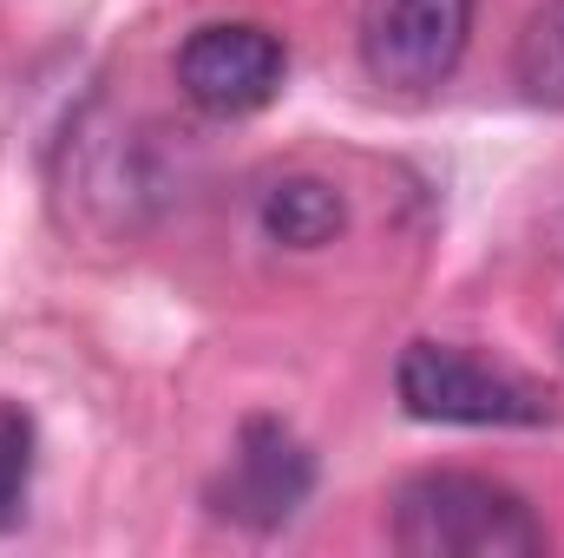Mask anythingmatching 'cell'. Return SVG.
<instances>
[{
  "mask_svg": "<svg viewBox=\"0 0 564 558\" xmlns=\"http://www.w3.org/2000/svg\"><path fill=\"white\" fill-rule=\"evenodd\" d=\"M388 533L414 558H532L552 546L545 519L486 473H414L394 493Z\"/></svg>",
  "mask_w": 564,
  "mask_h": 558,
  "instance_id": "6da1fadb",
  "label": "cell"
},
{
  "mask_svg": "<svg viewBox=\"0 0 564 558\" xmlns=\"http://www.w3.org/2000/svg\"><path fill=\"white\" fill-rule=\"evenodd\" d=\"M394 388H401V408L414 420H440V427H539L552 415V401L506 375V368H486L473 362L466 348H446V342H414L394 368Z\"/></svg>",
  "mask_w": 564,
  "mask_h": 558,
  "instance_id": "7a4b0ae2",
  "label": "cell"
},
{
  "mask_svg": "<svg viewBox=\"0 0 564 558\" xmlns=\"http://www.w3.org/2000/svg\"><path fill=\"white\" fill-rule=\"evenodd\" d=\"M289 53L257 20H210L177 46V93L210 119H250L282 93Z\"/></svg>",
  "mask_w": 564,
  "mask_h": 558,
  "instance_id": "3957f363",
  "label": "cell"
},
{
  "mask_svg": "<svg viewBox=\"0 0 564 558\" xmlns=\"http://www.w3.org/2000/svg\"><path fill=\"white\" fill-rule=\"evenodd\" d=\"M473 40V0H375L361 20V66L375 86L433 93Z\"/></svg>",
  "mask_w": 564,
  "mask_h": 558,
  "instance_id": "277c9868",
  "label": "cell"
},
{
  "mask_svg": "<svg viewBox=\"0 0 564 558\" xmlns=\"http://www.w3.org/2000/svg\"><path fill=\"white\" fill-rule=\"evenodd\" d=\"M308 486H315L308 447H302L282 420H250V427L237 433V453H230L224 480L210 486V506H217V519H230V526L276 533V526H289V519L302 513Z\"/></svg>",
  "mask_w": 564,
  "mask_h": 558,
  "instance_id": "5b68a950",
  "label": "cell"
},
{
  "mask_svg": "<svg viewBox=\"0 0 564 558\" xmlns=\"http://www.w3.org/2000/svg\"><path fill=\"white\" fill-rule=\"evenodd\" d=\"M263 230L289 250H322L348 230V204L322 178H282L263 191Z\"/></svg>",
  "mask_w": 564,
  "mask_h": 558,
  "instance_id": "8992f818",
  "label": "cell"
},
{
  "mask_svg": "<svg viewBox=\"0 0 564 558\" xmlns=\"http://www.w3.org/2000/svg\"><path fill=\"white\" fill-rule=\"evenodd\" d=\"M512 73L525 86L532 106L564 112V0H539L525 33H519V53H512Z\"/></svg>",
  "mask_w": 564,
  "mask_h": 558,
  "instance_id": "52a82bcc",
  "label": "cell"
},
{
  "mask_svg": "<svg viewBox=\"0 0 564 558\" xmlns=\"http://www.w3.org/2000/svg\"><path fill=\"white\" fill-rule=\"evenodd\" d=\"M26 486H33V420L26 408L0 401V533L26 513Z\"/></svg>",
  "mask_w": 564,
  "mask_h": 558,
  "instance_id": "ba28073f",
  "label": "cell"
}]
</instances>
